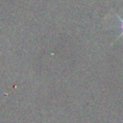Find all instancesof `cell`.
I'll return each instance as SVG.
<instances>
[{"label": "cell", "mask_w": 123, "mask_h": 123, "mask_svg": "<svg viewBox=\"0 0 123 123\" xmlns=\"http://www.w3.org/2000/svg\"><path fill=\"white\" fill-rule=\"evenodd\" d=\"M121 28H122V35H123V21H122V25H121Z\"/></svg>", "instance_id": "cell-1"}]
</instances>
